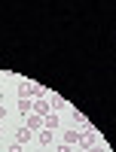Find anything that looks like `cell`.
<instances>
[{"instance_id":"1","label":"cell","mask_w":116,"mask_h":152,"mask_svg":"<svg viewBox=\"0 0 116 152\" xmlns=\"http://www.w3.org/2000/svg\"><path fill=\"white\" fill-rule=\"evenodd\" d=\"M80 143H83L86 149H92V146H98V143H101V137H98V131L92 128V125H89V128L80 134Z\"/></svg>"},{"instance_id":"2","label":"cell","mask_w":116,"mask_h":152,"mask_svg":"<svg viewBox=\"0 0 116 152\" xmlns=\"http://www.w3.org/2000/svg\"><path fill=\"white\" fill-rule=\"evenodd\" d=\"M31 113H34V116H40V119H46L49 113H52V107H49V100H46V97H40V100H34Z\"/></svg>"},{"instance_id":"3","label":"cell","mask_w":116,"mask_h":152,"mask_svg":"<svg viewBox=\"0 0 116 152\" xmlns=\"http://www.w3.org/2000/svg\"><path fill=\"white\" fill-rule=\"evenodd\" d=\"M24 128H28L31 134H37V131H43V119H40V116H34V113H31V116H28V125H24Z\"/></svg>"},{"instance_id":"4","label":"cell","mask_w":116,"mask_h":152,"mask_svg":"<svg viewBox=\"0 0 116 152\" xmlns=\"http://www.w3.org/2000/svg\"><path fill=\"white\" fill-rule=\"evenodd\" d=\"M46 100H49V107H52V113H55V110H64V107H67V100H64L61 94H49Z\"/></svg>"},{"instance_id":"5","label":"cell","mask_w":116,"mask_h":152,"mask_svg":"<svg viewBox=\"0 0 116 152\" xmlns=\"http://www.w3.org/2000/svg\"><path fill=\"white\" fill-rule=\"evenodd\" d=\"M61 143H64V146L80 143V131H64V134H61Z\"/></svg>"},{"instance_id":"6","label":"cell","mask_w":116,"mask_h":152,"mask_svg":"<svg viewBox=\"0 0 116 152\" xmlns=\"http://www.w3.org/2000/svg\"><path fill=\"white\" fill-rule=\"evenodd\" d=\"M34 137H37V143H40V146H49V143H52V131H46V128L37 131Z\"/></svg>"},{"instance_id":"7","label":"cell","mask_w":116,"mask_h":152,"mask_svg":"<svg viewBox=\"0 0 116 152\" xmlns=\"http://www.w3.org/2000/svg\"><path fill=\"white\" fill-rule=\"evenodd\" d=\"M31 137H34V134H31L28 128H18V131H16V143H18V146H24V143L31 140Z\"/></svg>"},{"instance_id":"8","label":"cell","mask_w":116,"mask_h":152,"mask_svg":"<svg viewBox=\"0 0 116 152\" xmlns=\"http://www.w3.org/2000/svg\"><path fill=\"white\" fill-rule=\"evenodd\" d=\"M43 128H46V131H55V128H58V116H55V113H49V116L43 119Z\"/></svg>"},{"instance_id":"9","label":"cell","mask_w":116,"mask_h":152,"mask_svg":"<svg viewBox=\"0 0 116 152\" xmlns=\"http://www.w3.org/2000/svg\"><path fill=\"white\" fill-rule=\"evenodd\" d=\"M31 107H34V100H28V97L18 100V113H24V116H31Z\"/></svg>"},{"instance_id":"10","label":"cell","mask_w":116,"mask_h":152,"mask_svg":"<svg viewBox=\"0 0 116 152\" xmlns=\"http://www.w3.org/2000/svg\"><path fill=\"white\" fill-rule=\"evenodd\" d=\"M89 152H107V146H104V143H98V146H92Z\"/></svg>"},{"instance_id":"11","label":"cell","mask_w":116,"mask_h":152,"mask_svg":"<svg viewBox=\"0 0 116 152\" xmlns=\"http://www.w3.org/2000/svg\"><path fill=\"white\" fill-rule=\"evenodd\" d=\"M6 152H21V146H18V143H12V146H9Z\"/></svg>"},{"instance_id":"12","label":"cell","mask_w":116,"mask_h":152,"mask_svg":"<svg viewBox=\"0 0 116 152\" xmlns=\"http://www.w3.org/2000/svg\"><path fill=\"white\" fill-rule=\"evenodd\" d=\"M55 152H70V146H64V143H61V146H58Z\"/></svg>"},{"instance_id":"13","label":"cell","mask_w":116,"mask_h":152,"mask_svg":"<svg viewBox=\"0 0 116 152\" xmlns=\"http://www.w3.org/2000/svg\"><path fill=\"white\" fill-rule=\"evenodd\" d=\"M3 116H6V107H3V104H0V119H3Z\"/></svg>"},{"instance_id":"14","label":"cell","mask_w":116,"mask_h":152,"mask_svg":"<svg viewBox=\"0 0 116 152\" xmlns=\"http://www.w3.org/2000/svg\"><path fill=\"white\" fill-rule=\"evenodd\" d=\"M0 134H3V131H0Z\"/></svg>"}]
</instances>
